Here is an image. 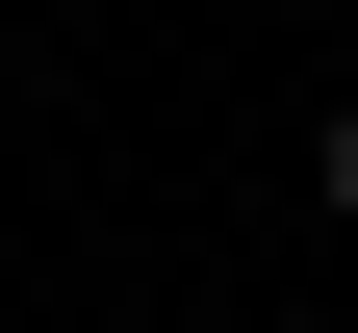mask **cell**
Listing matches in <instances>:
<instances>
[{"instance_id": "obj_1", "label": "cell", "mask_w": 358, "mask_h": 333, "mask_svg": "<svg viewBox=\"0 0 358 333\" xmlns=\"http://www.w3.org/2000/svg\"><path fill=\"white\" fill-rule=\"evenodd\" d=\"M333 205H358V103H333Z\"/></svg>"}]
</instances>
